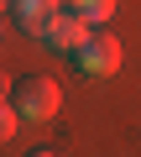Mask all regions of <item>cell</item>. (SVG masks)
I'll list each match as a JSON object with an SVG mask.
<instances>
[{"mask_svg":"<svg viewBox=\"0 0 141 157\" xmlns=\"http://www.w3.org/2000/svg\"><path fill=\"white\" fill-rule=\"evenodd\" d=\"M16 115L21 121H52L58 115V105H63V94H58V84H52V78H42V73H32V78H21V84H16Z\"/></svg>","mask_w":141,"mask_h":157,"instance_id":"obj_1","label":"cell"},{"mask_svg":"<svg viewBox=\"0 0 141 157\" xmlns=\"http://www.w3.org/2000/svg\"><path fill=\"white\" fill-rule=\"evenodd\" d=\"M73 58H79V73H84V78H110V73L120 68V42H115L110 32H94Z\"/></svg>","mask_w":141,"mask_h":157,"instance_id":"obj_2","label":"cell"},{"mask_svg":"<svg viewBox=\"0 0 141 157\" xmlns=\"http://www.w3.org/2000/svg\"><path fill=\"white\" fill-rule=\"evenodd\" d=\"M89 37H94V32H89V21H84L79 11H58V21L47 26V37H42V42H47V47H58V52H79Z\"/></svg>","mask_w":141,"mask_h":157,"instance_id":"obj_3","label":"cell"},{"mask_svg":"<svg viewBox=\"0 0 141 157\" xmlns=\"http://www.w3.org/2000/svg\"><path fill=\"white\" fill-rule=\"evenodd\" d=\"M58 11H63V0H11L16 26L32 32V37H47V26L58 21Z\"/></svg>","mask_w":141,"mask_h":157,"instance_id":"obj_4","label":"cell"},{"mask_svg":"<svg viewBox=\"0 0 141 157\" xmlns=\"http://www.w3.org/2000/svg\"><path fill=\"white\" fill-rule=\"evenodd\" d=\"M115 6H120V0H73V11L89 21V26H99V21H110L115 16Z\"/></svg>","mask_w":141,"mask_h":157,"instance_id":"obj_5","label":"cell"},{"mask_svg":"<svg viewBox=\"0 0 141 157\" xmlns=\"http://www.w3.org/2000/svg\"><path fill=\"white\" fill-rule=\"evenodd\" d=\"M16 126H21L16 105H11V100H0V141H11V136H16Z\"/></svg>","mask_w":141,"mask_h":157,"instance_id":"obj_6","label":"cell"},{"mask_svg":"<svg viewBox=\"0 0 141 157\" xmlns=\"http://www.w3.org/2000/svg\"><path fill=\"white\" fill-rule=\"evenodd\" d=\"M26 157H58V152H47V147H37V152H26Z\"/></svg>","mask_w":141,"mask_h":157,"instance_id":"obj_7","label":"cell"}]
</instances>
